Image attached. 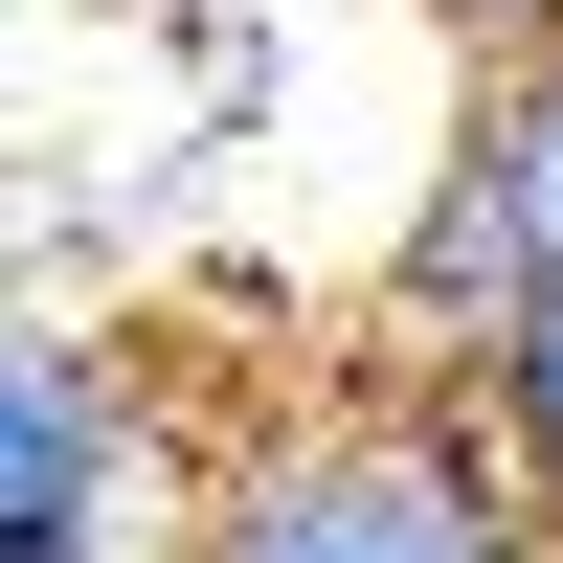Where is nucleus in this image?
Here are the masks:
<instances>
[{"label":"nucleus","instance_id":"1","mask_svg":"<svg viewBox=\"0 0 563 563\" xmlns=\"http://www.w3.org/2000/svg\"><path fill=\"white\" fill-rule=\"evenodd\" d=\"M158 563H541L519 496H496L474 406L429 361H361V384H294L271 429L180 451V519Z\"/></svg>","mask_w":563,"mask_h":563},{"label":"nucleus","instance_id":"2","mask_svg":"<svg viewBox=\"0 0 563 563\" xmlns=\"http://www.w3.org/2000/svg\"><path fill=\"white\" fill-rule=\"evenodd\" d=\"M180 384L113 339V316H0V541H113L158 563L180 519Z\"/></svg>","mask_w":563,"mask_h":563},{"label":"nucleus","instance_id":"3","mask_svg":"<svg viewBox=\"0 0 563 563\" xmlns=\"http://www.w3.org/2000/svg\"><path fill=\"white\" fill-rule=\"evenodd\" d=\"M519 271H563V45H496L474 68V113H451V180H429V225H406V361H474V316L519 294Z\"/></svg>","mask_w":563,"mask_h":563},{"label":"nucleus","instance_id":"4","mask_svg":"<svg viewBox=\"0 0 563 563\" xmlns=\"http://www.w3.org/2000/svg\"><path fill=\"white\" fill-rule=\"evenodd\" d=\"M451 406H474V451H496V496H519V541L563 563V271H519V294L474 316Z\"/></svg>","mask_w":563,"mask_h":563},{"label":"nucleus","instance_id":"5","mask_svg":"<svg viewBox=\"0 0 563 563\" xmlns=\"http://www.w3.org/2000/svg\"><path fill=\"white\" fill-rule=\"evenodd\" d=\"M451 23H474V45H563V0H451Z\"/></svg>","mask_w":563,"mask_h":563},{"label":"nucleus","instance_id":"6","mask_svg":"<svg viewBox=\"0 0 563 563\" xmlns=\"http://www.w3.org/2000/svg\"><path fill=\"white\" fill-rule=\"evenodd\" d=\"M0 563H113V541H0Z\"/></svg>","mask_w":563,"mask_h":563}]
</instances>
